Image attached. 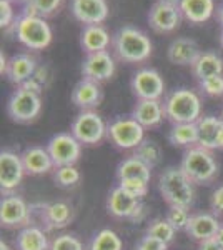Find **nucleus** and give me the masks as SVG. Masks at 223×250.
<instances>
[{"label":"nucleus","instance_id":"1","mask_svg":"<svg viewBox=\"0 0 223 250\" xmlns=\"http://www.w3.org/2000/svg\"><path fill=\"white\" fill-rule=\"evenodd\" d=\"M112 47L117 57L127 63L145 62L153 50L148 35L132 25L122 27L112 35Z\"/></svg>","mask_w":223,"mask_h":250},{"label":"nucleus","instance_id":"2","mask_svg":"<svg viewBox=\"0 0 223 250\" xmlns=\"http://www.w3.org/2000/svg\"><path fill=\"white\" fill-rule=\"evenodd\" d=\"M193 185L180 167H167L158 175V190L170 207H192L195 200Z\"/></svg>","mask_w":223,"mask_h":250},{"label":"nucleus","instance_id":"3","mask_svg":"<svg viewBox=\"0 0 223 250\" xmlns=\"http://www.w3.org/2000/svg\"><path fill=\"white\" fill-rule=\"evenodd\" d=\"M167 119L175 124H195L202 117V99L195 90L177 88L163 100Z\"/></svg>","mask_w":223,"mask_h":250},{"label":"nucleus","instance_id":"4","mask_svg":"<svg viewBox=\"0 0 223 250\" xmlns=\"http://www.w3.org/2000/svg\"><path fill=\"white\" fill-rule=\"evenodd\" d=\"M180 168L195 185H208L218 177V164L212 150H206L200 145L186 148Z\"/></svg>","mask_w":223,"mask_h":250},{"label":"nucleus","instance_id":"5","mask_svg":"<svg viewBox=\"0 0 223 250\" xmlns=\"http://www.w3.org/2000/svg\"><path fill=\"white\" fill-rule=\"evenodd\" d=\"M15 37L30 50H43L52 43V29L45 19L39 15H25L15 23Z\"/></svg>","mask_w":223,"mask_h":250},{"label":"nucleus","instance_id":"6","mask_svg":"<svg viewBox=\"0 0 223 250\" xmlns=\"http://www.w3.org/2000/svg\"><path fill=\"white\" fill-rule=\"evenodd\" d=\"M42 112V99L37 92L17 87L7 102V114L17 124H30Z\"/></svg>","mask_w":223,"mask_h":250},{"label":"nucleus","instance_id":"7","mask_svg":"<svg viewBox=\"0 0 223 250\" xmlns=\"http://www.w3.org/2000/svg\"><path fill=\"white\" fill-rule=\"evenodd\" d=\"M107 137L119 150H135L145 139V128L130 117H119L108 124Z\"/></svg>","mask_w":223,"mask_h":250},{"label":"nucleus","instance_id":"8","mask_svg":"<svg viewBox=\"0 0 223 250\" xmlns=\"http://www.w3.org/2000/svg\"><path fill=\"white\" fill-rule=\"evenodd\" d=\"M108 125L95 110H83L74 119L70 132L82 145H97L107 137Z\"/></svg>","mask_w":223,"mask_h":250},{"label":"nucleus","instance_id":"9","mask_svg":"<svg viewBox=\"0 0 223 250\" xmlns=\"http://www.w3.org/2000/svg\"><path fill=\"white\" fill-rule=\"evenodd\" d=\"M107 210L115 219L127 220H140L143 215V204L142 199H137L132 193H128L120 185L113 187L107 197Z\"/></svg>","mask_w":223,"mask_h":250},{"label":"nucleus","instance_id":"10","mask_svg":"<svg viewBox=\"0 0 223 250\" xmlns=\"http://www.w3.org/2000/svg\"><path fill=\"white\" fill-rule=\"evenodd\" d=\"M0 202V224L5 229H23L30 225L32 205H28L20 195L9 193L2 195Z\"/></svg>","mask_w":223,"mask_h":250},{"label":"nucleus","instance_id":"11","mask_svg":"<svg viewBox=\"0 0 223 250\" xmlns=\"http://www.w3.org/2000/svg\"><path fill=\"white\" fill-rule=\"evenodd\" d=\"M47 150L55 167L75 165L82 154V144L72 135V132H60L47 142Z\"/></svg>","mask_w":223,"mask_h":250},{"label":"nucleus","instance_id":"12","mask_svg":"<svg viewBox=\"0 0 223 250\" xmlns=\"http://www.w3.org/2000/svg\"><path fill=\"white\" fill-rule=\"evenodd\" d=\"M25 175L27 173L22 162V155L12 150L0 152V190H2V195L14 193Z\"/></svg>","mask_w":223,"mask_h":250},{"label":"nucleus","instance_id":"13","mask_svg":"<svg viewBox=\"0 0 223 250\" xmlns=\"http://www.w3.org/2000/svg\"><path fill=\"white\" fill-rule=\"evenodd\" d=\"M137 100H160L165 94V82L155 68H140L130 82Z\"/></svg>","mask_w":223,"mask_h":250},{"label":"nucleus","instance_id":"14","mask_svg":"<svg viewBox=\"0 0 223 250\" xmlns=\"http://www.w3.org/2000/svg\"><path fill=\"white\" fill-rule=\"evenodd\" d=\"M32 212L37 213L40 225L43 230L63 229L74 219V210L67 202H52V204H37L32 205Z\"/></svg>","mask_w":223,"mask_h":250},{"label":"nucleus","instance_id":"15","mask_svg":"<svg viewBox=\"0 0 223 250\" xmlns=\"http://www.w3.org/2000/svg\"><path fill=\"white\" fill-rule=\"evenodd\" d=\"M115 74V60L108 50L87 54L82 62V75L92 82L102 83L105 80H110Z\"/></svg>","mask_w":223,"mask_h":250},{"label":"nucleus","instance_id":"16","mask_svg":"<svg viewBox=\"0 0 223 250\" xmlns=\"http://www.w3.org/2000/svg\"><path fill=\"white\" fill-rule=\"evenodd\" d=\"M70 10L83 25H102L110 14L107 0H72Z\"/></svg>","mask_w":223,"mask_h":250},{"label":"nucleus","instance_id":"17","mask_svg":"<svg viewBox=\"0 0 223 250\" xmlns=\"http://www.w3.org/2000/svg\"><path fill=\"white\" fill-rule=\"evenodd\" d=\"M182 17L183 15L178 7L155 2L148 12V25L157 34H170V32L178 29Z\"/></svg>","mask_w":223,"mask_h":250},{"label":"nucleus","instance_id":"18","mask_svg":"<svg viewBox=\"0 0 223 250\" xmlns=\"http://www.w3.org/2000/svg\"><path fill=\"white\" fill-rule=\"evenodd\" d=\"M220 227H222V224L215 213L200 212V213H193V215L190 217L188 227H186L185 232L188 233V237H192L193 240L202 244V242H205V240L215 239V235L220 230Z\"/></svg>","mask_w":223,"mask_h":250},{"label":"nucleus","instance_id":"19","mask_svg":"<svg viewBox=\"0 0 223 250\" xmlns=\"http://www.w3.org/2000/svg\"><path fill=\"white\" fill-rule=\"evenodd\" d=\"M200 54L202 52L198 43L188 37H178L172 40L167 50L168 62L178 67H192L197 62V59L200 57Z\"/></svg>","mask_w":223,"mask_h":250},{"label":"nucleus","instance_id":"20","mask_svg":"<svg viewBox=\"0 0 223 250\" xmlns=\"http://www.w3.org/2000/svg\"><path fill=\"white\" fill-rule=\"evenodd\" d=\"M22 162L25 167L27 175H43L50 170H55V164L48 154L47 147H40V145H32L22 152Z\"/></svg>","mask_w":223,"mask_h":250},{"label":"nucleus","instance_id":"21","mask_svg":"<svg viewBox=\"0 0 223 250\" xmlns=\"http://www.w3.org/2000/svg\"><path fill=\"white\" fill-rule=\"evenodd\" d=\"M132 117L143 128H153L163 122L167 115H165L163 104L160 100H137L132 110Z\"/></svg>","mask_w":223,"mask_h":250},{"label":"nucleus","instance_id":"22","mask_svg":"<svg viewBox=\"0 0 223 250\" xmlns=\"http://www.w3.org/2000/svg\"><path fill=\"white\" fill-rule=\"evenodd\" d=\"M37 60L32 57L30 54H17L12 55L9 59L5 77L10 80L14 85L22 87L32 75L37 70Z\"/></svg>","mask_w":223,"mask_h":250},{"label":"nucleus","instance_id":"23","mask_svg":"<svg viewBox=\"0 0 223 250\" xmlns=\"http://www.w3.org/2000/svg\"><path fill=\"white\" fill-rule=\"evenodd\" d=\"M72 102L80 110H93L102 102V90L100 83L92 82L88 79H82L72 90Z\"/></svg>","mask_w":223,"mask_h":250},{"label":"nucleus","instance_id":"24","mask_svg":"<svg viewBox=\"0 0 223 250\" xmlns=\"http://www.w3.org/2000/svg\"><path fill=\"white\" fill-rule=\"evenodd\" d=\"M112 45V37L108 30L102 25H85L80 34V47L85 54L108 50Z\"/></svg>","mask_w":223,"mask_h":250},{"label":"nucleus","instance_id":"25","mask_svg":"<svg viewBox=\"0 0 223 250\" xmlns=\"http://www.w3.org/2000/svg\"><path fill=\"white\" fill-rule=\"evenodd\" d=\"M223 120L220 117L205 115L197 120L198 145L206 150H218V135H220Z\"/></svg>","mask_w":223,"mask_h":250},{"label":"nucleus","instance_id":"26","mask_svg":"<svg viewBox=\"0 0 223 250\" xmlns=\"http://www.w3.org/2000/svg\"><path fill=\"white\" fill-rule=\"evenodd\" d=\"M152 179V167L147 165L139 157L130 155L123 159L117 167V180H140V182L150 184Z\"/></svg>","mask_w":223,"mask_h":250},{"label":"nucleus","instance_id":"27","mask_svg":"<svg viewBox=\"0 0 223 250\" xmlns=\"http://www.w3.org/2000/svg\"><path fill=\"white\" fill-rule=\"evenodd\" d=\"M48 247H50V240L47 237V230L37 225H27L20 229L15 239L17 250H48Z\"/></svg>","mask_w":223,"mask_h":250},{"label":"nucleus","instance_id":"28","mask_svg":"<svg viewBox=\"0 0 223 250\" xmlns=\"http://www.w3.org/2000/svg\"><path fill=\"white\" fill-rule=\"evenodd\" d=\"M180 12L190 23L200 25V23H205L206 20L212 19L215 12V2L213 0H182Z\"/></svg>","mask_w":223,"mask_h":250},{"label":"nucleus","instance_id":"29","mask_svg":"<svg viewBox=\"0 0 223 250\" xmlns=\"http://www.w3.org/2000/svg\"><path fill=\"white\" fill-rule=\"evenodd\" d=\"M192 74L197 80L223 75V59L217 52H202L197 62L192 65Z\"/></svg>","mask_w":223,"mask_h":250},{"label":"nucleus","instance_id":"30","mask_svg":"<svg viewBox=\"0 0 223 250\" xmlns=\"http://www.w3.org/2000/svg\"><path fill=\"white\" fill-rule=\"evenodd\" d=\"M168 140L175 147L192 148L198 145V130L195 124H175L168 132Z\"/></svg>","mask_w":223,"mask_h":250},{"label":"nucleus","instance_id":"31","mask_svg":"<svg viewBox=\"0 0 223 250\" xmlns=\"http://www.w3.org/2000/svg\"><path fill=\"white\" fill-rule=\"evenodd\" d=\"M123 244L119 233L113 232L112 229H102L90 239L88 250H122Z\"/></svg>","mask_w":223,"mask_h":250},{"label":"nucleus","instance_id":"32","mask_svg":"<svg viewBox=\"0 0 223 250\" xmlns=\"http://www.w3.org/2000/svg\"><path fill=\"white\" fill-rule=\"evenodd\" d=\"M133 155L139 157L140 160H143L145 164L153 168L155 165H158V162H160L162 150H160V147H158V144L155 142V140L143 139V142H142L139 147L133 150Z\"/></svg>","mask_w":223,"mask_h":250},{"label":"nucleus","instance_id":"33","mask_svg":"<svg viewBox=\"0 0 223 250\" xmlns=\"http://www.w3.org/2000/svg\"><path fill=\"white\" fill-rule=\"evenodd\" d=\"M177 230L168 224L167 219H153L147 227V235H152L155 239L165 242V244H172L175 239Z\"/></svg>","mask_w":223,"mask_h":250},{"label":"nucleus","instance_id":"34","mask_svg":"<svg viewBox=\"0 0 223 250\" xmlns=\"http://www.w3.org/2000/svg\"><path fill=\"white\" fill-rule=\"evenodd\" d=\"M82 175H80L79 168L75 165H63V167H55L54 170V180L59 187L63 188H70L75 187L80 182Z\"/></svg>","mask_w":223,"mask_h":250},{"label":"nucleus","instance_id":"35","mask_svg":"<svg viewBox=\"0 0 223 250\" xmlns=\"http://www.w3.org/2000/svg\"><path fill=\"white\" fill-rule=\"evenodd\" d=\"M190 217H192V213L188 212L186 207H170L165 219L168 220V224L172 225L177 232H185L186 227H188Z\"/></svg>","mask_w":223,"mask_h":250},{"label":"nucleus","instance_id":"36","mask_svg":"<svg viewBox=\"0 0 223 250\" xmlns=\"http://www.w3.org/2000/svg\"><path fill=\"white\" fill-rule=\"evenodd\" d=\"M198 88H200L202 95L210 97V99H217L223 95V75H213V77L198 80Z\"/></svg>","mask_w":223,"mask_h":250},{"label":"nucleus","instance_id":"37","mask_svg":"<svg viewBox=\"0 0 223 250\" xmlns=\"http://www.w3.org/2000/svg\"><path fill=\"white\" fill-rule=\"evenodd\" d=\"M48 250H83V244L72 233H60L50 240Z\"/></svg>","mask_w":223,"mask_h":250},{"label":"nucleus","instance_id":"38","mask_svg":"<svg viewBox=\"0 0 223 250\" xmlns=\"http://www.w3.org/2000/svg\"><path fill=\"white\" fill-rule=\"evenodd\" d=\"M63 0H30L32 3V14L39 15L42 19L52 17L59 12Z\"/></svg>","mask_w":223,"mask_h":250},{"label":"nucleus","instance_id":"39","mask_svg":"<svg viewBox=\"0 0 223 250\" xmlns=\"http://www.w3.org/2000/svg\"><path fill=\"white\" fill-rule=\"evenodd\" d=\"M48 80H50L48 68L47 67H37L35 74L32 75V77L28 79L22 87H25V88H28V90H32V92H37V94H42L43 88L48 85Z\"/></svg>","mask_w":223,"mask_h":250},{"label":"nucleus","instance_id":"40","mask_svg":"<svg viewBox=\"0 0 223 250\" xmlns=\"http://www.w3.org/2000/svg\"><path fill=\"white\" fill-rule=\"evenodd\" d=\"M17 19H15V9L10 0H0V27L2 29H10L15 27Z\"/></svg>","mask_w":223,"mask_h":250},{"label":"nucleus","instance_id":"41","mask_svg":"<svg viewBox=\"0 0 223 250\" xmlns=\"http://www.w3.org/2000/svg\"><path fill=\"white\" fill-rule=\"evenodd\" d=\"M119 185L137 199H143L148 193V184L140 182V180H120Z\"/></svg>","mask_w":223,"mask_h":250},{"label":"nucleus","instance_id":"42","mask_svg":"<svg viewBox=\"0 0 223 250\" xmlns=\"http://www.w3.org/2000/svg\"><path fill=\"white\" fill-rule=\"evenodd\" d=\"M135 250H168V244H165V242L145 233V237H142V239L137 242Z\"/></svg>","mask_w":223,"mask_h":250},{"label":"nucleus","instance_id":"43","mask_svg":"<svg viewBox=\"0 0 223 250\" xmlns=\"http://www.w3.org/2000/svg\"><path fill=\"white\" fill-rule=\"evenodd\" d=\"M210 207L215 215H223V185L217 187L210 197Z\"/></svg>","mask_w":223,"mask_h":250},{"label":"nucleus","instance_id":"44","mask_svg":"<svg viewBox=\"0 0 223 250\" xmlns=\"http://www.w3.org/2000/svg\"><path fill=\"white\" fill-rule=\"evenodd\" d=\"M198 250H223V247L215 239H212V240H205V242H202V244H198Z\"/></svg>","mask_w":223,"mask_h":250},{"label":"nucleus","instance_id":"45","mask_svg":"<svg viewBox=\"0 0 223 250\" xmlns=\"http://www.w3.org/2000/svg\"><path fill=\"white\" fill-rule=\"evenodd\" d=\"M0 62H2V63H0V74L5 75V72H7V65H9V59L5 57V54H3V52H2V54H0Z\"/></svg>","mask_w":223,"mask_h":250},{"label":"nucleus","instance_id":"46","mask_svg":"<svg viewBox=\"0 0 223 250\" xmlns=\"http://www.w3.org/2000/svg\"><path fill=\"white\" fill-rule=\"evenodd\" d=\"M157 2H160V3H165V5L178 7V9H180V3H182V0H157Z\"/></svg>","mask_w":223,"mask_h":250},{"label":"nucleus","instance_id":"47","mask_svg":"<svg viewBox=\"0 0 223 250\" xmlns=\"http://www.w3.org/2000/svg\"><path fill=\"white\" fill-rule=\"evenodd\" d=\"M217 20H218V23H220L222 29H223V3H220V5H218V9H217Z\"/></svg>","mask_w":223,"mask_h":250},{"label":"nucleus","instance_id":"48","mask_svg":"<svg viewBox=\"0 0 223 250\" xmlns=\"http://www.w3.org/2000/svg\"><path fill=\"white\" fill-rule=\"evenodd\" d=\"M215 240H217L218 244H220L222 247H223V225L220 227V230L217 232V235H215Z\"/></svg>","mask_w":223,"mask_h":250},{"label":"nucleus","instance_id":"49","mask_svg":"<svg viewBox=\"0 0 223 250\" xmlns=\"http://www.w3.org/2000/svg\"><path fill=\"white\" fill-rule=\"evenodd\" d=\"M218 150H223V125H222L220 135H218Z\"/></svg>","mask_w":223,"mask_h":250},{"label":"nucleus","instance_id":"50","mask_svg":"<svg viewBox=\"0 0 223 250\" xmlns=\"http://www.w3.org/2000/svg\"><path fill=\"white\" fill-rule=\"evenodd\" d=\"M0 250H12L10 247H9V244H7V242H0Z\"/></svg>","mask_w":223,"mask_h":250},{"label":"nucleus","instance_id":"51","mask_svg":"<svg viewBox=\"0 0 223 250\" xmlns=\"http://www.w3.org/2000/svg\"><path fill=\"white\" fill-rule=\"evenodd\" d=\"M220 45H222V48H223V29H222V32H220Z\"/></svg>","mask_w":223,"mask_h":250},{"label":"nucleus","instance_id":"52","mask_svg":"<svg viewBox=\"0 0 223 250\" xmlns=\"http://www.w3.org/2000/svg\"><path fill=\"white\" fill-rule=\"evenodd\" d=\"M220 119L223 120V108H222V115H220Z\"/></svg>","mask_w":223,"mask_h":250}]
</instances>
